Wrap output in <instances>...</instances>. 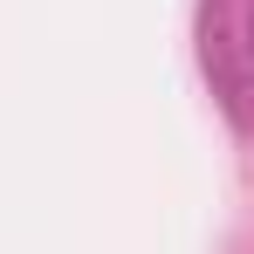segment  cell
<instances>
[{
  "label": "cell",
  "mask_w": 254,
  "mask_h": 254,
  "mask_svg": "<svg viewBox=\"0 0 254 254\" xmlns=\"http://www.w3.org/2000/svg\"><path fill=\"white\" fill-rule=\"evenodd\" d=\"M206 69L220 83V96H227V110L248 117L254 89H248V48H241V14L234 7H206Z\"/></svg>",
  "instance_id": "cell-1"
},
{
  "label": "cell",
  "mask_w": 254,
  "mask_h": 254,
  "mask_svg": "<svg viewBox=\"0 0 254 254\" xmlns=\"http://www.w3.org/2000/svg\"><path fill=\"white\" fill-rule=\"evenodd\" d=\"M241 48H248V89H254V0L241 7Z\"/></svg>",
  "instance_id": "cell-2"
}]
</instances>
